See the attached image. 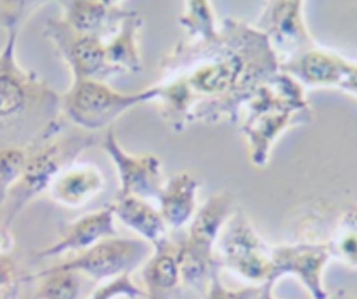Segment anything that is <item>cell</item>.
<instances>
[{
	"mask_svg": "<svg viewBox=\"0 0 357 299\" xmlns=\"http://www.w3.org/2000/svg\"><path fill=\"white\" fill-rule=\"evenodd\" d=\"M36 281L33 299H77L81 292V275L57 270L53 265L22 277V282Z\"/></svg>",
	"mask_w": 357,
	"mask_h": 299,
	"instance_id": "20",
	"label": "cell"
},
{
	"mask_svg": "<svg viewBox=\"0 0 357 299\" xmlns=\"http://www.w3.org/2000/svg\"><path fill=\"white\" fill-rule=\"evenodd\" d=\"M105 187V176L93 163H73L61 170L50 183V198L64 207L75 208L86 204Z\"/></svg>",
	"mask_w": 357,
	"mask_h": 299,
	"instance_id": "15",
	"label": "cell"
},
{
	"mask_svg": "<svg viewBox=\"0 0 357 299\" xmlns=\"http://www.w3.org/2000/svg\"><path fill=\"white\" fill-rule=\"evenodd\" d=\"M141 25L142 18L135 11H127L112 38L105 42L106 60L119 73L141 71L142 64L137 45V35Z\"/></svg>",
	"mask_w": 357,
	"mask_h": 299,
	"instance_id": "19",
	"label": "cell"
},
{
	"mask_svg": "<svg viewBox=\"0 0 357 299\" xmlns=\"http://www.w3.org/2000/svg\"><path fill=\"white\" fill-rule=\"evenodd\" d=\"M22 277L11 256L0 257V299H17Z\"/></svg>",
	"mask_w": 357,
	"mask_h": 299,
	"instance_id": "26",
	"label": "cell"
},
{
	"mask_svg": "<svg viewBox=\"0 0 357 299\" xmlns=\"http://www.w3.org/2000/svg\"><path fill=\"white\" fill-rule=\"evenodd\" d=\"M26 151L20 145H0V205L22 175Z\"/></svg>",
	"mask_w": 357,
	"mask_h": 299,
	"instance_id": "22",
	"label": "cell"
},
{
	"mask_svg": "<svg viewBox=\"0 0 357 299\" xmlns=\"http://www.w3.org/2000/svg\"><path fill=\"white\" fill-rule=\"evenodd\" d=\"M145 298L142 288L135 285L131 274H123L99 282L85 299H138Z\"/></svg>",
	"mask_w": 357,
	"mask_h": 299,
	"instance_id": "24",
	"label": "cell"
},
{
	"mask_svg": "<svg viewBox=\"0 0 357 299\" xmlns=\"http://www.w3.org/2000/svg\"><path fill=\"white\" fill-rule=\"evenodd\" d=\"M180 21L192 36L198 38L197 41H209L219 35L208 1H187V14Z\"/></svg>",
	"mask_w": 357,
	"mask_h": 299,
	"instance_id": "23",
	"label": "cell"
},
{
	"mask_svg": "<svg viewBox=\"0 0 357 299\" xmlns=\"http://www.w3.org/2000/svg\"><path fill=\"white\" fill-rule=\"evenodd\" d=\"M248 115L241 131L248 138L252 162L265 165L271 144L289 124L308 120L310 109L300 84L286 73L264 81L247 101Z\"/></svg>",
	"mask_w": 357,
	"mask_h": 299,
	"instance_id": "4",
	"label": "cell"
},
{
	"mask_svg": "<svg viewBox=\"0 0 357 299\" xmlns=\"http://www.w3.org/2000/svg\"><path fill=\"white\" fill-rule=\"evenodd\" d=\"M219 271L220 268L213 271L202 299H255L259 285H248L241 289H229L222 284Z\"/></svg>",
	"mask_w": 357,
	"mask_h": 299,
	"instance_id": "25",
	"label": "cell"
},
{
	"mask_svg": "<svg viewBox=\"0 0 357 299\" xmlns=\"http://www.w3.org/2000/svg\"><path fill=\"white\" fill-rule=\"evenodd\" d=\"M340 88L347 89V91L357 95V66L350 63V67L347 70V74H346L344 80L340 84Z\"/></svg>",
	"mask_w": 357,
	"mask_h": 299,
	"instance_id": "28",
	"label": "cell"
},
{
	"mask_svg": "<svg viewBox=\"0 0 357 299\" xmlns=\"http://www.w3.org/2000/svg\"><path fill=\"white\" fill-rule=\"evenodd\" d=\"M112 204L86 212L79 218L67 222L60 232V238L53 245L38 250L33 257L38 260L61 256L66 253H81L98 242L117 236Z\"/></svg>",
	"mask_w": 357,
	"mask_h": 299,
	"instance_id": "13",
	"label": "cell"
},
{
	"mask_svg": "<svg viewBox=\"0 0 357 299\" xmlns=\"http://www.w3.org/2000/svg\"><path fill=\"white\" fill-rule=\"evenodd\" d=\"M301 7V1H271L259 20L261 32L275 54L280 53L283 63L315 46L304 25Z\"/></svg>",
	"mask_w": 357,
	"mask_h": 299,
	"instance_id": "12",
	"label": "cell"
},
{
	"mask_svg": "<svg viewBox=\"0 0 357 299\" xmlns=\"http://www.w3.org/2000/svg\"><path fill=\"white\" fill-rule=\"evenodd\" d=\"M198 186L199 182L187 172L177 173L163 183L158 210L167 228L180 231L191 222L197 212Z\"/></svg>",
	"mask_w": 357,
	"mask_h": 299,
	"instance_id": "16",
	"label": "cell"
},
{
	"mask_svg": "<svg viewBox=\"0 0 357 299\" xmlns=\"http://www.w3.org/2000/svg\"><path fill=\"white\" fill-rule=\"evenodd\" d=\"M272 288H273V284L272 282H265V284H261L259 285V291L255 296V299H276L272 293Z\"/></svg>",
	"mask_w": 357,
	"mask_h": 299,
	"instance_id": "29",
	"label": "cell"
},
{
	"mask_svg": "<svg viewBox=\"0 0 357 299\" xmlns=\"http://www.w3.org/2000/svg\"><path fill=\"white\" fill-rule=\"evenodd\" d=\"M156 98V88L120 92L100 80H74L60 95V112L81 130L95 133L138 103Z\"/></svg>",
	"mask_w": 357,
	"mask_h": 299,
	"instance_id": "6",
	"label": "cell"
},
{
	"mask_svg": "<svg viewBox=\"0 0 357 299\" xmlns=\"http://www.w3.org/2000/svg\"><path fill=\"white\" fill-rule=\"evenodd\" d=\"M25 6L26 1H0V145H29L60 112V94L15 59Z\"/></svg>",
	"mask_w": 357,
	"mask_h": 299,
	"instance_id": "2",
	"label": "cell"
},
{
	"mask_svg": "<svg viewBox=\"0 0 357 299\" xmlns=\"http://www.w3.org/2000/svg\"><path fill=\"white\" fill-rule=\"evenodd\" d=\"M163 67H184L183 74L166 77L185 85L192 99V117L206 120L226 115L234 122L240 105L278 73L279 60L261 31L226 20L223 34L177 48Z\"/></svg>",
	"mask_w": 357,
	"mask_h": 299,
	"instance_id": "1",
	"label": "cell"
},
{
	"mask_svg": "<svg viewBox=\"0 0 357 299\" xmlns=\"http://www.w3.org/2000/svg\"><path fill=\"white\" fill-rule=\"evenodd\" d=\"M151 251L152 246L148 242L134 238H120L117 235L103 239L53 267L74 271L102 282L123 274H131L146 261Z\"/></svg>",
	"mask_w": 357,
	"mask_h": 299,
	"instance_id": "8",
	"label": "cell"
},
{
	"mask_svg": "<svg viewBox=\"0 0 357 299\" xmlns=\"http://www.w3.org/2000/svg\"><path fill=\"white\" fill-rule=\"evenodd\" d=\"M216 258L236 275L261 285L272 279V246L255 231L241 210L233 211L216 242Z\"/></svg>",
	"mask_w": 357,
	"mask_h": 299,
	"instance_id": "7",
	"label": "cell"
},
{
	"mask_svg": "<svg viewBox=\"0 0 357 299\" xmlns=\"http://www.w3.org/2000/svg\"><path fill=\"white\" fill-rule=\"evenodd\" d=\"M231 214L230 194H212L197 210L184 235L176 240L183 285L192 288L201 296L205 293L213 271L220 268L213 249Z\"/></svg>",
	"mask_w": 357,
	"mask_h": 299,
	"instance_id": "5",
	"label": "cell"
},
{
	"mask_svg": "<svg viewBox=\"0 0 357 299\" xmlns=\"http://www.w3.org/2000/svg\"><path fill=\"white\" fill-rule=\"evenodd\" d=\"M326 245L331 257L350 267H357V205L347 208L342 214Z\"/></svg>",
	"mask_w": 357,
	"mask_h": 299,
	"instance_id": "21",
	"label": "cell"
},
{
	"mask_svg": "<svg viewBox=\"0 0 357 299\" xmlns=\"http://www.w3.org/2000/svg\"><path fill=\"white\" fill-rule=\"evenodd\" d=\"M331 253L326 242L300 240L291 245L272 247V279L294 275L308 289L312 299H328L322 285V271Z\"/></svg>",
	"mask_w": 357,
	"mask_h": 299,
	"instance_id": "10",
	"label": "cell"
},
{
	"mask_svg": "<svg viewBox=\"0 0 357 299\" xmlns=\"http://www.w3.org/2000/svg\"><path fill=\"white\" fill-rule=\"evenodd\" d=\"M105 152L114 163L120 180L117 196H135L144 200L159 197L163 187L160 161L153 154L131 155L119 144L113 129H107L102 141Z\"/></svg>",
	"mask_w": 357,
	"mask_h": 299,
	"instance_id": "11",
	"label": "cell"
},
{
	"mask_svg": "<svg viewBox=\"0 0 357 299\" xmlns=\"http://www.w3.org/2000/svg\"><path fill=\"white\" fill-rule=\"evenodd\" d=\"M43 35L52 41L59 54L66 60L74 80H103L119 74L106 60L102 35L79 34L61 17L45 22Z\"/></svg>",
	"mask_w": 357,
	"mask_h": 299,
	"instance_id": "9",
	"label": "cell"
},
{
	"mask_svg": "<svg viewBox=\"0 0 357 299\" xmlns=\"http://www.w3.org/2000/svg\"><path fill=\"white\" fill-rule=\"evenodd\" d=\"M328 299H329V298H328ZM331 299H356V298H353V295L347 293L346 291H337Z\"/></svg>",
	"mask_w": 357,
	"mask_h": 299,
	"instance_id": "30",
	"label": "cell"
},
{
	"mask_svg": "<svg viewBox=\"0 0 357 299\" xmlns=\"http://www.w3.org/2000/svg\"><path fill=\"white\" fill-rule=\"evenodd\" d=\"M177 242L169 236L152 246L142 265L145 299H174L181 293V274Z\"/></svg>",
	"mask_w": 357,
	"mask_h": 299,
	"instance_id": "14",
	"label": "cell"
},
{
	"mask_svg": "<svg viewBox=\"0 0 357 299\" xmlns=\"http://www.w3.org/2000/svg\"><path fill=\"white\" fill-rule=\"evenodd\" d=\"M63 20L79 34L102 35L105 27L119 24L127 10L106 0H70L60 1Z\"/></svg>",
	"mask_w": 357,
	"mask_h": 299,
	"instance_id": "18",
	"label": "cell"
},
{
	"mask_svg": "<svg viewBox=\"0 0 357 299\" xmlns=\"http://www.w3.org/2000/svg\"><path fill=\"white\" fill-rule=\"evenodd\" d=\"M14 236L8 226L0 224V257L8 256L14 247Z\"/></svg>",
	"mask_w": 357,
	"mask_h": 299,
	"instance_id": "27",
	"label": "cell"
},
{
	"mask_svg": "<svg viewBox=\"0 0 357 299\" xmlns=\"http://www.w3.org/2000/svg\"><path fill=\"white\" fill-rule=\"evenodd\" d=\"M114 217L151 246L167 238V226L158 208L135 196H117L112 203Z\"/></svg>",
	"mask_w": 357,
	"mask_h": 299,
	"instance_id": "17",
	"label": "cell"
},
{
	"mask_svg": "<svg viewBox=\"0 0 357 299\" xmlns=\"http://www.w3.org/2000/svg\"><path fill=\"white\" fill-rule=\"evenodd\" d=\"M96 143L95 133L81 129L66 130L60 119L50 123L25 147L26 158L22 175L8 193L7 215L3 224L10 228L26 204L47 190L61 170L73 165L85 150Z\"/></svg>",
	"mask_w": 357,
	"mask_h": 299,
	"instance_id": "3",
	"label": "cell"
}]
</instances>
